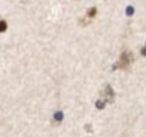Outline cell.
Instances as JSON below:
<instances>
[{
    "mask_svg": "<svg viewBox=\"0 0 146 137\" xmlns=\"http://www.w3.org/2000/svg\"><path fill=\"white\" fill-rule=\"evenodd\" d=\"M142 54H143V56H146V47H145V49L142 50Z\"/></svg>",
    "mask_w": 146,
    "mask_h": 137,
    "instance_id": "3",
    "label": "cell"
},
{
    "mask_svg": "<svg viewBox=\"0 0 146 137\" xmlns=\"http://www.w3.org/2000/svg\"><path fill=\"white\" fill-rule=\"evenodd\" d=\"M132 63H133V53L130 50H125L120 54V57H119L115 68H119V70H126V68H129L132 66Z\"/></svg>",
    "mask_w": 146,
    "mask_h": 137,
    "instance_id": "1",
    "label": "cell"
},
{
    "mask_svg": "<svg viewBox=\"0 0 146 137\" xmlns=\"http://www.w3.org/2000/svg\"><path fill=\"white\" fill-rule=\"evenodd\" d=\"M96 12H98V10H96V7L89 9V10H88V13H86V16H85V19L82 20V23H83V24H88V23H89V22L96 16Z\"/></svg>",
    "mask_w": 146,
    "mask_h": 137,
    "instance_id": "2",
    "label": "cell"
}]
</instances>
